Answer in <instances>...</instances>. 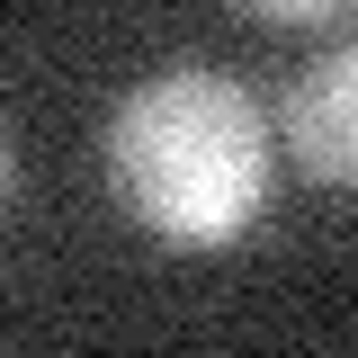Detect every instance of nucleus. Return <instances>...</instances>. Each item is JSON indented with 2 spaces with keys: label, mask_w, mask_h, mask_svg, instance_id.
I'll list each match as a JSON object with an SVG mask.
<instances>
[{
  "label": "nucleus",
  "mask_w": 358,
  "mask_h": 358,
  "mask_svg": "<svg viewBox=\"0 0 358 358\" xmlns=\"http://www.w3.org/2000/svg\"><path fill=\"white\" fill-rule=\"evenodd\" d=\"M242 9H260L278 27H305V18H331V9H350V0H242Z\"/></svg>",
  "instance_id": "3"
},
{
  "label": "nucleus",
  "mask_w": 358,
  "mask_h": 358,
  "mask_svg": "<svg viewBox=\"0 0 358 358\" xmlns=\"http://www.w3.org/2000/svg\"><path fill=\"white\" fill-rule=\"evenodd\" d=\"M108 188L143 233H162L179 251H224L242 242L268 206V108L251 81H233L215 63H162L108 108Z\"/></svg>",
  "instance_id": "1"
},
{
  "label": "nucleus",
  "mask_w": 358,
  "mask_h": 358,
  "mask_svg": "<svg viewBox=\"0 0 358 358\" xmlns=\"http://www.w3.org/2000/svg\"><path fill=\"white\" fill-rule=\"evenodd\" d=\"M278 134H287V152H296L313 179L358 188V45L313 54L305 72L287 81V99H278Z\"/></svg>",
  "instance_id": "2"
}]
</instances>
